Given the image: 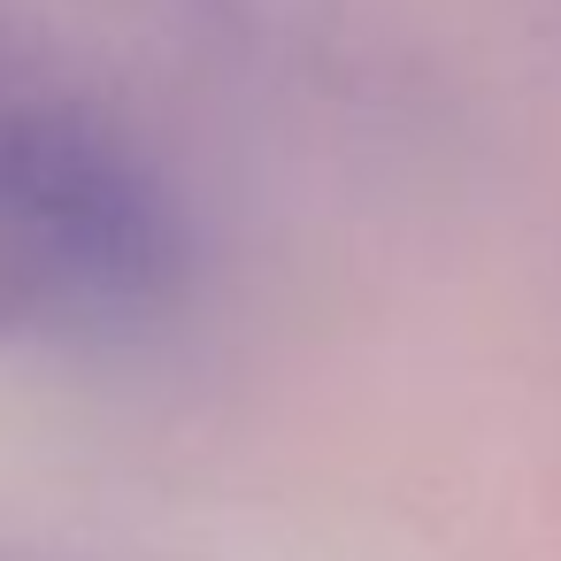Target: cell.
I'll list each match as a JSON object with an SVG mask.
<instances>
[{
	"label": "cell",
	"mask_w": 561,
	"mask_h": 561,
	"mask_svg": "<svg viewBox=\"0 0 561 561\" xmlns=\"http://www.w3.org/2000/svg\"><path fill=\"white\" fill-rule=\"evenodd\" d=\"M178 262L170 193L116 131L70 101L0 93V346L147 308Z\"/></svg>",
	"instance_id": "6da1fadb"
}]
</instances>
